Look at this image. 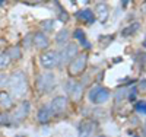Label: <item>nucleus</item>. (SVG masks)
<instances>
[{"label": "nucleus", "instance_id": "nucleus-1", "mask_svg": "<svg viewBox=\"0 0 146 137\" xmlns=\"http://www.w3.org/2000/svg\"><path fill=\"white\" fill-rule=\"evenodd\" d=\"M9 88L12 92V96L22 98L28 92V79L27 73L23 70H16L9 76Z\"/></svg>", "mask_w": 146, "mask_h": 137}, {"label": "nucleus", "instance_id": "nucleus-2", "mask_svg": "<svg viewBox=\"0 0 146 137\" xmlns=\"http://www.w3.org/2000/svg\"><path fill=\"white\" fill-rule=\"evenodd\" d=\"M35 86H36V91H38L40 93H50L56 88V76H54V73L48 71V73L38 74L36 82H35Z\"/></svg>", "mask_w": 146, "mask_h": 137}, {"label": "nucleus", "instance_id": "nucleus-3", "mask_svg": "<svg viewBox=\"0 0 146 137\" xmlns=\"http://www.w3.org/2000/svg\"><path fill=\"white\" fill-rule=\"evenodd\" d=\"M79 53V47L75 42H69L64 45V48L58 53V66L62 67L63 64H69Z\"/></svg>", "mask_w": 146, "mask_h": 137}, {"label": "nucleus", "instance_id": "nucleus-4", "mask_svg": "<svg viewBox=\"0 0 146 137\" xmlns=\"http://www.w3.org/2000/svg\"><path fill=\"white\" fill-rule=\"evenodd\" d=\"M40 64L45 70H53L58 66V53L54 50H47L40 54Z\"/></svg>", "mask_w": 146, "mask_h": 137}, {"label": "nucleus", "instance_id": "nucleus-5", "mask_svg": "<svg viewBox=\"0 0 146 137\" xmlns=\"http://www.w3.org/2000/svg\"><path fill=\"white\" fill-rule=\"evenodd\" d=\"M86 61H88V54L86 53L78 54L69 63V73H70V76H78V74H80L85 70V67H86Z\"/></svg>", "mask_w": 146, "mask_h": 137}, {"label": "nucleus", "instance_id": "nucleus-6", "mask_svg": "<svg viewBox=\"0 0 146 137\" xmlns=\"http://www.w3.org/2000/svg\"><path fill=\"white\" fill-rule=\"evenodd\" d=\"M89 101L95 105H101L104 104L107 99L110 98V91L107 88H102V86H95V88H92L89 91Z\"/></svg>", "mask_w": 146, "mask_h": 137}, {"label": "nucleus", "instance_id": "nucleus-7", "mask_svg": "<svg viewBox=\"0 0 146 137\" xmlns=\"http://www.w3.org/2000/svg\"><path fill=\"white\" fill-rule=\"evenodd\" d=\"M31 111V102L23 99V101L15 108L13 114H12V122H22L28 115Z\"/></svg>", "mask_w": 146, "mask_h": 137}, {"label": "nucleus", "instance_id": "nucleus-8", "mask_svg": "<svg viewBox=\"0 0 146 137\" xmlns=\"http://www.w3.org/2000/svg\"><path fill=\"white\" fill-rule=\"evenodd\" d=\"M66 92L67 95L72 98V99H75V101H79L82 93H83V85L80 82H76V80H67L66 82Z\"/></svg>", "mask_w": 146, "mask_h": 137}, {"label": "nucleus", "instance_id": "nucleus-9", "mask_svg": "<svg viewBox=\"0 0 146 137\" xmlns=\"http://www.w3.org/2000/svg\"><path fill=\"white\" fill-rule=\"evenodd\" d=\"M50 109L53 115H62L64 111L67 109V98L66 96H56L53 101L50 102Z\"/></svg>", "mask_w": 146, "mask_h": 137}, {"label": "nucleus", "instance_id": "nucleus-10", "mask_svg": "<svg viewBox=\"0 0 146 137\" xmlns=\"http://www.w3.org/2000/svg\"><path fill=\"white\" fill-rule=\"evenodd\" d=\"M96 130V124L94 121H89V120H83L79 122L78 126V133H79V137H92L94 133Z\"/></svg>", "mask_w": 146, "mask_h": 137}, {"label": "nucleus", "instance_id": "nucleus-11", "mask_svg": "<svg viewBox=\"0 0 146 137\" xmlns=\"http://www.w3.org/2000/svg\"><path fill=\"white\" fill-rule=\"evenodd\" d=\"M32 42H34L35 48H38V50H44V48L48 47V44H50V41H48V38H47V35L42 31H38V32H35L32 35Z\"/></svg>", "mask_w": 146, "mask_h": 137}, {"label": "nucleus", "instance_id": "nucleus-12", "mask_svg": "<svg viewBox=\"0 0 146 137\" xmlns=\"http://www.w3.org/2000/svg\"><path fill=\"white\" fill-rule=\"evenodd\" d=\"M51 117H53V113L50 109V105H42L38 109V113H36V120H38L40 124H47L51 120Z\"/></svg>", "mask_w": 146, "mask_h": 137}, {"label": "nucleus", "instance_id": "nucleus-13", "mask_svg": "<svg viewBox=\"0 0 146 137\" xmlns=\"http://www.w3.org/2000/svg\"><path fill=\"white\" fill-rule=\"evenodd\" d=\"M13 107V96L6 91H0V108L10 109Z\"/></svg>", "mask_w": 146, "mask_h": 137}, {"label": "nucleus", "instance_id": "nucleus-14", "mask_svg": "<svg viewBox=\"0 0 146 137\" xmlns=\"http://www.w3.org/2000/svg\"><path fill=\"white\" fill-rule=\"evenodd\" d=\"M108 15H110V10H108V6L105 3H96V18L101 23L107 22L108 19Z\"/></svg>", "mask_w": 146, "mask_h": 137}, {"label": "nucleus", "instance_id": "nucleus-15", "mask_svg": "<svg viewBox=\"0 0 146 137\" xmlns=\"http://www.w3.org/2000/svg\"><path fill=\"white\" fill-rule=\"evenodd\" d=\"M76 18L80 19V21L88 22V23H92L95 21V15L92 13L91 9H82V10H79L78 13H76Z\"/></svg>", "mask_w": 146, "mask_h": 137}, {"label": "nucleus", "instance_id": "nucleus-16", "mask_svg": "<svg viewBox=\"0 0 146 137\" xmlns=\"http://www.w3.org/2000/svg\"><path fill=\"white\" fill-rule=\"evenodd\" d=\"M69 36H70L69 31L67 29H62L56 35V44L57 45H66V42L69 41Z\"/></svg>", "mask_w": 146, "mask_h": 137}, {"label": "nucleus", "instance_id": "nucleus-17", "mask_svg": "<svg viewBox=\"0 0 146 137\" xmlns=\"http://www.w3.org/2000/svg\"><path fill=\"white\" fill-rule=\"evenodd\" d=\"M10 57V60H19L22 57V53H21V48L18 45H13V47H10L7 51H6Z\"/></svg>", "mask_w": 146, "mask_h": 137}, {"label": "nucleus", "instance_id": "nucleus-18", "mask_svg": "<svg viewBox=\"0 0 146 137\" xmlns=\"http://www.w3.org/2000/svg\"><path fill=\"white\" fill-rule=\"evenodd\" d=\"M10 57H9V54L6 53V51H2L0 53V70H5V69H7L9 67V64H10Z\"/></svg>", "mask_w": 146, "mask_h": 137}, {"label": "nucleus", "instance_id": "nucleus-19", "mask_svg": "<svg viewBox=\"0 0 146 137\" xmlns=\"http://www.w3.org/2000/svg\"><path fill=\"white\" fill-rule=\"evenodd\" d=\"M53 26H54V21L53 19H45V21L40 22V28L42 31H45V32H51Z\"/></svg>", "mask_w": 146, "mask_h": 137}, {"label": "nucleus", "instance_id": "nucleus-20", "mask_svg": "<svg viewBox=\"0 0 146 137\" xmlns=\"http://www.w3.org/2000/svg\"><path fill=\"white\" fill-rule=\"evenodd\" d=\"M140 28V25L137 23V22H135V23H131L130 26H127L124 31H123V35L124 36H129V35H133V34H136L137 32V29Z\"/></svg>", "mask_w": 146, "mask_h": 137}, {"label": "nucleus", "instance_id": "nucleus-21", "mask_svg": "<svg viewBox=\"0 0 146 137\" xmlns=\"http://www.w3.org/2000/svg\"><path fill=\"white\" fill-rule=\"evenodd\" d=\"M135 111H137L139 114H146V102L145 101H139L135 105Z\"/></svg>", "mask_w": 146, "mask_h": 137}, {"label": "nucleus", "instance_id": "nucleus-22", "mask_svg": "<svg viewBox=\"0 0 146 137\" xmlns=\"http://www.w3.org/2000/svg\"><path fill=\"white\" fill-rule=\"evenodd\" d=\"M58 19H60V21H63V22H67V19H69L67 12H66L62 6H58Z\"/></svg>", "mask_w": 146, "mask_h": 137}, {"label": "nucleus", "instance_id": "nucleus-23", "mask_svg": "<svg viewBox=\"0 0 146 137\" xmlns=\"http://www.w3.org/2000/svg\"><path fill=\"white\" fill-rule=\"evenodd\" d=\"M6 85H9V76L6 73H0V89H3Z\"/></svg>", "mask_w": 146, "mask_h": 137}, {"label": "nucleus", "instance_id": "nucleus-24", "mask_svg": "<svg viewBox=\"0 0 146 137\" xmlns=\"http://www.w3.org/2000/svg\"><path fill=\"white\" fill-rule=\"evenodd\" d=\"M126 93H127V89L126 88H120L117 91V93H115V101H121V99L126 96Z\"/></svg>", "mask_w": 146, "mask_h": 137}, {"label": "nucleus", "instance_id": "nucleus-25", "mask_svg": "<svg viewBox=\"0 0 146 137\" xmlns=\"http://www.w3.org/2000/svg\"><path fill=\"white\" fill-rule=\"evenodd\" d=\"M73 38H75V40H79V41L85 40V32H83L82 29H76L75 32H73Z\"/></svg>", "mask_w": 146, "mask_h": 137}, {"label": "nucleus", "instance_id": "nucleus-26", "mask_svg": "<svg viewBox=\"0 0 146 137\" xmlns=\"http://www.w3.org/2000/svg\"><path fill=\"white\" fill-rule=\"evenodd\" d=\"M31 44H34L32 42V35H27L25 38H23V41H22V45L25 47V48H29Z\"/></svg>", "mask_w": 146, "mask_h": 137}, {"label": "nucleus", "instance_id": "nucleus-27", "mask_svg": "<svg viewBox=\"0 0 146 137\" xmlns=\"http://www.w3.org/2000/svg\"><path fill=\"white\" fill-rule=\"evenodd\" d=\"M136 92H137V88H133V91L129 93V101L130 102H135L136 101Z\"/></svg>", "mask_w": 146, "mask_h": 137}, {"label": "nucleus", "instance_id": "nucleus-28", "mask_svg": "<svg viewBox=\"0 0 146 137\" xmlns=\"http://www.w3.org/2000/svg\"><path fill=\"white\" fill-rule=\"evenodd\" d=\"M7 122H10L7 114H2V113H0V124H7Z\"/></svg>", "mask_w": 146, "mask_h": 137}, {"label": "nucleus", "instance_id": "nucleus-29", "mask_svg": "<svg viewBox=\"0 0 146 137\" xmlns=\"http://www.w3.org/2000/svg\"><path fill=\"white\" fill-rule=\"evenodd\" d=\"M137 91L139 92H146V80H140V83L137 86Z\"/></svg>", "mask_w": 146, "mask_h": 137}, {"label": "nucleus", "instance_id": "nucleus-30", "mask_svg": "<svg viewBox=\"0 0 146 137\" xmlns=\"http://www.w3.org/2000/svg\"><path fill=\"white\" fill-rule=\"evenodd\" d=\"M80 44H82L83 47H86V48H89V47H91V44L86 41V38H85V40H82V41H80Z\"/></svg>", "mask_w": 146, "mask_h": 137}, {"label": "nucleus", "instance_id": "nucleus-31", "mask_svg": "<svg viewBox=\"0 0 146 137\" xmlns=\"http://www.w3.org/2000/svg\"><path fill=\"white\" fill-rule=\"evenodd\" d=\"M143 137H146V121L143 124Z\"/></svg>", "mask_w": 146, "mask_h": 137}, {"label": "nucleus", "instance_id": "nucleus-32", "mask_svg": "<svg viewBox=\"0 0 146 137\" xmlns=\"http://www.w3.org/2000/svg\"><path fill=\"white\" fill-rule=\"evenodd\" d=\"M3 5H5V2H3V0H0V7H2Z\"/></svg>", "mask_w": 146, "mask_h": 137}, {"label": "nucleus", "instance_id": "nucleus-33", "mask_svg": "<svg viewBox=\"0 0 146 137\" xmlns=\"http://www.w3.org/2000/svg\"><path fill=\"white\" fill-rule=\"evenodd\" d=\"M15 137H27V136H23V134H18V136H15Z\"/></svg>", "mask_w": 146, "mask_h": 137}, {"label": "nucleus", "instance_id": "nucleus-34", "mask_svg": "<svg viewBox=\"0 0 146 137\" xmlns=\"http://www.w3.org/2000/svg\"><path fill=\"white\" fill-rule=\"evenodd\" d=\"M143 47L146 48V38H145V41H143Z\"/></svg>", "mask_w": 146, "mask_h": 137}, {"label": "nucleus", "instance_id": "nucleus-35", "mask_svg": "<svg viewBox=\"0 0 146 137\" xmlns=\"http://www.w3.org/2000/svg\"><path fill=\"white\" fill-rule=\"evenodd\" d=\"M133 137H137V136H136V134H135V136H133Z\"/></svg>", "mask_w": 146, "mask_h": 137}, {"label": "nucleus", "instance_id": "nucleus-36", "mask_svg": "<svg viewBox=\"0 0 146 137\" xmlns=\"http://www.w3.org/2000/svg\"><path fill=\"white\" fill-rule=\"evenodd\" d=\"M100 137H105V136H100Z\"/></svg>", "mask_w": 146, "mask_h": 137}]
</instances>
